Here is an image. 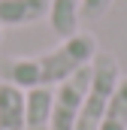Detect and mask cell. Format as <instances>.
Instances as JSON below:
<instances>
[{
	"label": "cell",
	"instance_id": "1",
	"mask_svg": "<svg viewBox=\"0 0 127 130\" xmlns=\"http://www.w3.org/2000/svg\"><path fill=\"white\" fill-rule=\"evenodd\" d=\"M97 36L94 33H73L61 39L55 48L42 52V55H30V58H6L0 64V82H9L21 91L30 88H58L67 82L73 73H79L82 67L94 61Z\"/></svg>",
	"mask_w": 127,
	"mask_h": 130
},
{
	"label": "cell",
	"instance_id": "2",
	"mask_svg": "<svg viewBox=\"0 0 127 130\" xmlns=\"http://www.w3.org/2000/svg\"><path fill=\"white\" fill-rule=\"evenodd\" d=\"M118 82H121V67H118V61L109 52H97L94 61H91V85H88L85 103L79 109L76 130H100V121L106 115V106H109L112 94H115Z\"/></svg>",
	"mask_w": 127,
	"mask_h": 130
},
{
	"label": "cell",
	"instance_id": "3",
	"mask_svg": "<svg viewBox=\"0 0 127 130\" xmlns=\"http://www.w3.org/2000/svg\"><path fill=\"white\" fill-rule=\"evenodd\" d=\"M88 85H91V64L73 73L67 82H61L52 91V130H76Z\"/></svg>",
	"mask_w": 127,
	"mask_h": 130
},
{
	"label": "cell",
	"instance_id": "4",
	"mask_svg": "<svg viewBox=\"0 0 127 130\" xmlns=\"http://www.w3.org/2000/svg\"><path fill=\"white\" fill-rule=\"evenodd\" d=\"M49 15V0H0V30L27 27Z\"/></svg>",
	"mask_w": 127,
	"mask_h": 130
},
{
	"label": "cell",
	"instance_id": "5",
	"mask_svg": "<svg viewBox=\"0 0 127 130\" xmlns=\"http://www.w3.org/2000/svg\"><path fill=\"white\" fill-rule=\"evenodd\" d=\"M24 130H52V88L24 91Z\"/></svg>",
	"mask_w": 127,
	"mask_h": 130
},
{
	"label": "cell",
	"instance_id": "6",
	"mask_svg": "<svg viewBox=\"0 0 127 130\" xmlns=\"http://www.w3.org/2000/svg\"><path fill=\"white\" fill-rule=\"evenodd\" d=\"M49 24L61 39L79 33V21H82V0H49Z\"/></svg>",
	"mask_w": 127,
	"mask_h": 130
},
{
	"label": "cell",
	"instance_id": "7",
	"mask_svg": "<svg viewBox=\"0 0 127 130\" xmlns=\"http://www.w3.org/2000/svg\"><path fill=\"white\" fill-rule=\"evenodd\" d=\"M0 130H24V91L0 82Z\"/></svg>",
	"mask_w": 127,
	"mask_h": 130
},
{
	"label": "cell",
	"instance_id": "8",
	"mask_svg": "<svg viewBox=\"0 0 127 130\" xmlns=\"http://www.w3.org/2000/svg\"><path fill=\"white\" fill-rule=\"evenodd\" d=\"M100 130H127V76H121L115 94L106 106V115L100 121Z\"/></svg>",
	"mask_w": 127,
	"mask_h": 130
},
{
	"label": "cell",
	"instance_id": "9",
	"mask_svg": "<svg viewBox=\"0 0 127 130\" xmlns=\"http://www.w3.org/2000/svg\"><path fill=\"white\" fill-rule=\"evenodd\" d=\"M109 9H112V0H82V18H88V21L103 18Z\"/></svg>",
	"mask_w": 127,
	"mask_h": 130
},
{
	"label": "cell",
	"instance_id": "10",
	"mask_svg": "<svg viewBox=\"0 0 127 130\" xmlns=\"http://www.w3.org/2000/svg\"><path fill=\"white\" fill-rule=\"evenodd\" d=\"M0 42H3V30H0Z\"/></svg>",
	"mask_w": 127,
	"mask_h": 130
}]
</instances>
